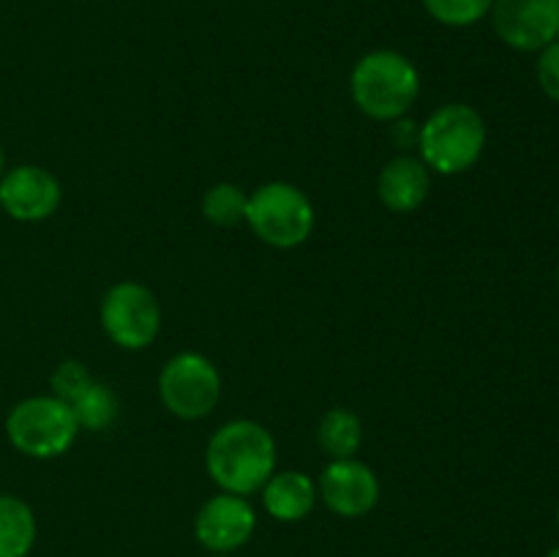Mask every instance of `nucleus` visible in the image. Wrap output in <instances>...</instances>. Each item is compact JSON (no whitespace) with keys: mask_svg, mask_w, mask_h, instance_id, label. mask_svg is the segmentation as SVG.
<instances>
[{"mask_svg":"<svg viewBox=\"0 0 559 557\" xmlns=\"http://www.w3.org/2000/svg\"><path fill=\"white\" fill-rule=\"evenodd\" d=\"M207 473L229 495H254L276 473V440L257 420H233L207 446Z\"/></svg>","mask_w":559,"mask_h":557,"instance_id":"nucleus-1","label":"nucleus"},{"mask_svg":"<svg viewBox=\"0 0 559 557\" xmlns=\"http://www.w3.org/2000/svg\"><path fill=\"white\" fill-rule=\"evenodd\" d=\"M420 76L413 60L393 49H374L353 69V98L374 120L402 118L418 98Z\"/></svg>","mask_w":559,"mask_h":557,"instance_id":"nucleus-2","label":"nucleus"},{"mask_svg":"<svg viewBox=\"0 0 559 557\" xmlns=\"http://www.w3.org/2000/svg\"><path fill=\"white\" fill-rule=\"evenodd\" d=\"M420 162L440 175H459L473 167L486 147L484 118L467 104H445L418 134Z\"/></svg>","mask_w":559,"mask_h":557,"instance_id":"nucleus-3","label":"nucleus"},{"mask_svg":"<svg viewBox=\"0 0 559 557\" xmlns=\"http://www.w3.org/2000/svg\"><path fill=\"white\" fill-rule=\"evenodd\" d=\"M74 410L58 396H31L14 404L5 418L11 446L33 459H55L69 451L76 440Z\"/></svg>","mask_w":559,"mask_h":557,"instance_id":"nucleus-4","label":"nucleus"},{"mask_svg":"<svg viewBox=\"0 0 559 557\" xmlns=\"http://www.w3.org/2000/svg\"><path fill=\"white\" fill-rule=\"evenodd\" d=\"M246 222L265 244L276 249H295L314 229V208L298 186L276 180L249 194Z\"/></svg>","mask_w":559,"mask_h":557,"instance_id":"nucleus-5","label":"nucleus"},{"mask_svg":"<svg viewBox=\"0 0 559 557\" xmlns=\"http://www.w3.org/2000/svg\"><path fill=\"white\" fill-rule=\"evenodd\" d=\"M164 407L183 420L205 418L218 402L222 377L216 366L200 353H178L167 360L158 377Z\"/></svg>","mask_w":559,"mask_h":557,"instance_id":"nucleus-6","label":"nucleus"},{"mask_svg":"<svg viewBox=\"0 0 559 557\" xmlns=\"http://www.w3.org/2000/svg\"><path fill=\"white\" fill-rule=\"evenodd\" d=\"M102 325L107 336L123 349H142L158 336L162 309L145 284L120 282L109 287L102 304Z\"/></svg>","mask_w":559,"mask_h":557,"instance_id":"nucleus-7","label":"nucleus"},{"mask_svg":"<svg viewBox=\"0 0 559 557\" xmlns=\"http://www.w3.org/2000/svg\"><path fill=\"white\" fill-rule=\"evenodd\" d=\"M495 31L519 52H540L559 42V0H495Z\"/></svg>","mask_w":559,"mask_h":557,"instance_id":"nucleus-8","label":"nucleus"},{"mask_svg":"<svg viewBox=\"0 0 559 557\" xmlns=\"http://www.w3.org/2000/svg\"><path fill=\"white\" fill-rule=\"evenodd\" d=\"M254 528L257 513L251 502L240 495H229V491L211 497L194 519L197 541L218 555L240 549L254 535Z\"/></svg>","mask_w":559,"mask_h":557,"instance_id":"nucleus-9","label":"nucleus"},{"mask_svg":"<svg viewBox=\"0 0 559 557\" xmlns=\"http://www.w3.org/2000/svg\"><path fill=\"white\" fill-rule=\"evenodd\" d=\"M60 180L49 169L22 164L0 178V208L16 222H44L60 205Z\"/></svg>","mask_w":559,"mask_h":557,"instance_id":"nucleus-10","label":"nucleus"},{"mask_svg":"<svg viewBox=\"0 0 559 557\" xmlns=\"http://www.w3.org/2000/svg\"><path fill=\"white\" fill-rule=\"evenodd\" d=\"M320 489L325 506L344 519L364 517L380 500V481L374 470L358 459H333L322 470Z\"/></svg>","mask_w":559,"mask_h":557,"instance_id":"nucleus-11","label":"nucleus"},{"mask_svg":"<svg viewBox=\"0 0 559 557\" xmlns=\"http://www.w3.org/2000/svg\"><path fill=\"white\" fill-rule=\"evenodd\" d=\"M382 205L396 213H413L426 202L431 191V175L420 158L396 156L382 167L377 180Z\"/></svg>","mask_w":559,"mask_h":557,"instance_id":"nucleus-12","label":"nucleus"},{"mask_svg":"<svg viewBox=\"0 0 559 557\" xmlns=\"http://www.w3.org/2000/svg\"><path fill=\"white\" fill-rule=\"evenodd\" d=\"M262 502L273 519L282 522H298L309 517L317 502V484L306 473H273L262 486Z\"/></svg>","mask_w":559,"mask_h":557,"instance_id":"nucleus-13","label":"nucleus"},{"mask_svg":"<svg viewBox=\"0 0 559 557\" xmlns=\"http://www.w3.org/2000/svg\"><path fill=\"white\" fill-rule=\"evenodd\" d=\"M36 544V517L14 495H0V557H27Z\"/></svg>","mask_w":559,"mask_h":557,"instance_id":"nucleus-14","label":"nucleus"},{"mask_svg":"<svg viewBox=\"0 0 559 557\" xmlns=\"http://www.w3.org/2000/svg\"><path fill=\"white\" fill-rule=\"evenodd\" d=\"M317 440H320L322 451L331 459H353V453L364 442V424L349 410L333 407L322 415Z\"/></svg>","mask_w":559,"mask_h":557,"instance_id":"nucleus-15","label":"nucleus"},{"mask_svg":"<svg viewBox=\"0 0 559 557\" xmlns=\"http://www.w3.org/2000/svg\"><path fill=\"white\" fill-rule=\"evenodd\" d=\"M76 415V424L82 429H91V431H102L107 426H112V420L118 418V396L109 386L104 382H91L87 391L71 404Z\"/></svg>","mask_w":559,"mask_h":557,"instance_id":"nucleus-16","label":"nucleus"},{"mask_svg":"<svg viewBox=\"0 0 559 557\" xmlns=\"http://www.w3.org/2000/svg\"><path fill=\"white\" fill-rule=\"evenodd\" d=\"M246 208H249V194L233 183H218L202 200V213L207 222L218 224V227H235V224L246 222Z\"/></svg>","mask_w":559,"mask_h":557,"instance_id":"nucleus-17","label":"nucleus"},{"mask_svg":"<svg viewBox=\"0 0 559 557\" xmlns=\"http://www.w3.org/2000/svg\"><path fill=\"white\" fill-rule=\"evenodd\" d=\"M429 16L448 27H467L484 20L495 0H420Z\"/></svg>","mask_w":559,"mask_h":557,"instance_id":"nucleus-18","label":"nucleus"},{"mask_svg":"<svg viewBox=\"0 0 559 557\" xmlns=\"http://www.w3.org/2000/svg\"><path fill=\"white\" fill-rule=\"evenodd\" d=\"M93 382V377L87 375V369L76 360H63L58 369L52 371V396H58L60 402L71 404L87 391V386Z\"/></svg>","mask_w":559,"mask_h":557,"instance_id":"nucleus-19","label":"nucleus"},{"mask_svg":"<svg viewBox=\"0 0 559 557\" xmlns=\"http://www.w3.org/2000/svg\"><path fill=\"white\" fill-rule=\"evenodd\" d=\"M538 82L546 96L559 104V42L540 49L538 58Z\"/></svg>","mask_w":559,"mask_h":557,"instance_id":"nucleus-20","label":"nucleus"},{"mask_svg":"<svg viewBox=\"0 0 559 557\" xmlns=\"http://www.w3.org/2000/svg\"><path fill=\"white\" fill-rule=\"evenodd\" d=\"M3 173H5V153L3 147H0V178H3Z\"/></svg>","mask_w":559,"mask_h":557,"instance_id":"nucleus-21","label":"nucleus"},{"mask_svg":"<svg viewBox=\"0 0 559 557\" xmlns=\"http://www.w3.org/2000/svg\"><path fill=\"white\" fill-rule=\"evenodd\" d=\"M546 557H559V546H555V549H551Z\"/></svg>","mask_w":559,"mask_h":557,"instance_id":"nucleus-22","label":"nucleus"},{"mask_svg":"<svg viewBox=\"0 0 559 557\" xmlns=\"http://www.w3.org/2000/svg\"><path fill=\"white\" fill-rule=\"evenodd\" d=\"M557 287H559V265H557Z\"/></svg>","mask_w":559,"mask_h":557,"instance_id":"nucleus-23","label":"nucleus"},{"mask_svg":"<svg viewBox=\"0 0 559 557\" xmlns=\"http://www.w3.org/2000/svg\"><path fill=\"white\" fill-rule=\"evenodd\" d=\"M557 524H559V508H557Z\"/></svg>","mask_w":559,"mask_h":557,"instance_id":"nucleus-24","label":"nucleus"},{"mask_svg":"<svg viewBox=\"0 0 559 557\" xmlns=\"http://www.w3.org/2000/svg\"><path fill=\"white\" fill-rule=\"evenodd\" d=\"M213 557H224V555H213Z\"/></svg>","mask_w":559,"mask_h":557,"instance_id":"nucleus-25","label":"nucleus"}]
</instances>
